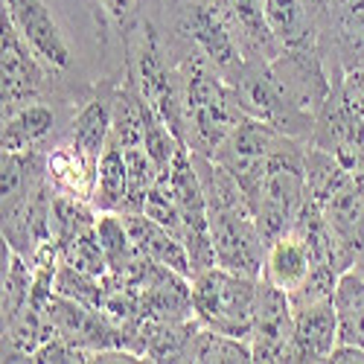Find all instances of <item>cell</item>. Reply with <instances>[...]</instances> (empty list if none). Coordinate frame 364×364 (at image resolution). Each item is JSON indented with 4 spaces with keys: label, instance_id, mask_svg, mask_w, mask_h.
I'll return each instance as SVG.
<instances>
[{
    "label": "cell",
    "instance_id": "obj_1",
    "mask_svg": "<svg viewBox=\"0 0 364 364\" xmlns=\"http://www.w3.org/2000/svg\"><path fill=\"white\" fill-rule=\"evenodd\" d=\"M178 70L184 90V143L196 155L210 158L248 114L236 87L198 58L178 55Z\"/></svg>",
    "mask_w": 364,
    "mask_h": 364
},
{
    "label": "cell",
    "instance_id": "obj_2",
    "mask_svg": "<svg viewBox=\"0 0 364 364\" xmlns=\"http://www.w3.org/2000/svg\"><path fill=\"white\" fill-rule=\"evenodd\" d=\"M172 29L178 55L198 58L230 85L251 62L216 0H172Z\"/></svg>",
    "mask_w": 364,
    "mask_h": 364
},
{
    "label": "cell",
    "instance_id": "obj_3",
    "mask_svg": "<svg viewBox=\"0 0 364 364\" xmlns=\"http://www.w3.org/2000/svg\"><path fill=\"white\" fill-rule=\"evenodd\" d=\"M306 146L309 143L280 134L268 169L251 198L265 242H274L277 236L289 233L306 201Z\"/></svg>",
    "mask_w": 364,
    "mask_h": 364
},
{
    "label": "cell",
    "instance_id": "obj_4",
    "mask_svg": "<svg viewBox=\"0 0 364 364\" xmlns=\"http://www.w3.org/2000/svg\"><path fill=\"white\" fill-rule=\"evenodd\" d=\"M193 312L201 326L228 332L236 338H251L254 306H257V277H245L222 265H210L190 280Z\"/></svg>",
    "mask_w": 364,
    "mask_h": 364
},
{
    "label": "cell",
    "instance_id": "obj_5",
    "mask_svg": "<svg viewBox=\"0 0 364 364\" xmlns=\"http://www.w3.org/2000/svg\"><path fill=\"white\" fill-rule=\"evenodd\" d=\"M129 70L140 87L143 100L155 108V114L172 129V134L184 143V90H181V70L166 58V44L149 21L140 23V41L132 55ZM187 146V143H184Z\"/></svg>",
    "mask_w": 364,
    "mask_h": 364
},
{
    "label": "cell",
    "instance_id": "obj_6",
    "mask_svg": "<svg viewBox=\"0 0 364 364\" xmlns=\"http://www.w3.org/2000/svg\"><path fill=\"white\" fill-rule=\"evenodd\" d=\"M268 76L289 108L318 123L332 90V73L318 47H283L268 62Z\"/></svg>",
    "mask_w": 364,
    "mask_h": 364
},
{
    "label": "cell",
    "instance_id": "obj_7",
    "mask_svg": "<svg viewBox=\"0 0 364 364\" xmlns=\"http://www.w3.org/2000/svg\"><path fill=\"white\" fill-rule=\"evenodd\" d=\"M309 146L336 155L353 175L364 178V111L344 90L341 70H332V90L318 114Z\"/></svg>",
    "mask_w": 364,
    "mask_h": 364
},
{
    "label": "cell",
    "instance_id": "obj_8",
    "mask_svg": "<svg viewBox=\"0 0 364 364\" xmlns=\"http://www.w3.org/2000/svg\"><path fill=\"white\" fill-rule=\"evenodd\" d=\"M280 140V132L271 129L268 123L257 117H245L242 123L219 143V149L213 151V158L236 184L248 193V198H254L259 181L268 169V161L274 155Z\"/></svg>",
    "mask_w": 364,
    "mask_h": 364
},
{
    "label": "cell",
    "instance_id": "obj_9",
    "mask_svg": "<svg viewBox=\"0 0 364 364\" xmlns=\"http://www.w3.org/2000/svg\"><path fill=\"white\" fill-rule=\"evenodd\" d=\"M47 65L33 53L6 12H0V97H4V117L36 102L44 90Z\"/></svg>",
    "mask_w": 364,
    "mask_h": 364
},
{
    "label": "cell",
    "instance_id": "obj_10",
    "mask_svg": "<svg viewBox=\"0 0 364 364\" xmlns=\"http://www.w3.org/2000/svg\"><path fill=\"white\" fill-rule=\"evenodd\" d=\"M291 336H294V306L289 291L259 277L254 323L248 338L254 350V361H289Z\"/></svg>",
    "mask_w": 364,
    "mask_h": 364
},
{
    "label": "cell",
    "instance_id": "obj_11",
    "mask_svg": "<svg viewBox=\"0 0 364 364\" xmlns=\"http://www.w3.org/2000/svg\"><path fill=\"white\" fill-rule=\"evenodd\" d=\"M0 12L9 15L21 38L33 47L47 70H68L73 65V50L44 0H4Z\"/></svg>",
    "mask_w": 364,
    "mask_h": 364
},
{
    "label": "cell",
    "instance_id": "obj_12",
    "mask_svg": "<svg viewBox=\"0 0 364 364\" xmlns=\"http://www.w3.org/2000/svg\"><path fill=\"white\" fill-rule=\"evenodd\" d=\"M338 347V312L332 297L294 306V336L289 361H329Z\"/></svg>",
    "mask_w": 364,
    "mask_h": 364
},
{
    "label": "cell",
    "instance_id": "obj_13",
    "mask_svg": "<svg viewBox=\"0 0 364 364\" xmlns=\"http://www.w3.org/2000/svg\"><path fill=\"white\" fill-rule=\"evenodd\" d=\"M265 18L283 47H318L329 18V0H265Z\"/></svg>",
    "mask_w": 364,
    "mask_h": 364
},
{
    "label": "cell",
    "instance_id": "obj_14",
    "mask_svg": "<svg viewBox=\"0 0 364 364\" xmlns=\"http://www.w3.org/2000/svg\"><path fill=\"white\" fill-rule=\"evenodd\" d=\"M216 4L228 15L233 33L239 36L251 62H271L283 50V44L274 38L268 26L265 0H216Z\"/></svg>",
    "mask_w": 364,
    "mask_h": 364
},
{
    "label": "cell",
    "instance_id": "obj_15",
    "mask_svg": "<svg viewBox=\"0 0 364 364\" xmlns=\"http://www.w3.org/2000/svg\"><path fill=\"white\" fill-rule=\"evenodd\" d=\"M312 274V254L309 245L303 242L294 230L277 236L274 242H268L265 251V265H262V280L271 286H277L283 291H297Z\"/></svg>",
    "mask_w": 364,
    "mask_h": 364
},
{
    "label": "cell",
    "instance_id": "obj_16",
    "mask_svg": "<svg viewBox=\"0 0 364 364\" xmlns=\"http://www.w3.org/2000/svg\"><path fill=\"white\" fill-rule=\"evenodd\" d=\"M111 126H114V97H94L82 105V111L73 119L70 132V146L79 151L85 161L100 166V158L111 140Z\"/></svg>",
    "mask_w": 364,
    "mask_h": 364
},
{
    "label": "cell",
    "instance_id": "obj_17",
    "mask_svg": "<svg viewBox=\"0 0 364 364\" xmlns=\"http://www.w3.org/2000/svg\"><path fill=\"white\" fill-rule=\"evenodd\" d=\"M97 169L90 161H85L73 146H58L47 155V181L55 193H65L82 201L94 204L97 193Z\"/></svg>",
    "mask_w": 364,
    "mask_h": 364
},
{
    "label": "cell",
    "instance_id": "obj_18",
    "mask_svg": "<svg viewBox=\"0 0 364 364\" xmlns=\"http://www.w3.org/2000/svg\"><path fill=\"white\" fill-rule=\"evenodd\" d=\"M55 129V111L41 100L29 102L4 117V151L41 149V143Z\"/></svg>",
    "mask_w": 364,
    "mask_h": 364
},
{
    "label": "cell",
    "instance_id": "obj_19",
    "mask_svg": "<svg viewBox=\"0 0 364 364\" xmlns=\"http://www.w3.org/2000/svg\"><path fill=\"white\" fill-rule=\"evenodd\" d=\"M129 201V166H126V149L119 146L111 134L100 169H97V193H94V207L100 213H126Z\"/></svg>",
    "mask_w": 364,
    "mask_h": 364
},
{
    "label": "cell",
    "instance_id": "obj_20",
    "mask_svg": "<svg viewBox=\"0 0 364 364\" xmlns=\"http://www.w3.org/2000/svg\"><path fill=\"white\" fill-rule=\"evenodd\" d=\"M332 303L338 312V344L364 347V274L355 268L341 274Z\"/></svg>",
    "mask_w": 364,
    "mask_h": 364
},
{
    "label": "cell",
    "instance_id": "obj_21",
    "mask_svg": "<svg viewBox=\"0 0 364 364\" xmlns=\"http://www.w3.org/2000/svg\"><path fill=\"white\" fill-rule=\"evenodd\" d=\"M184 361H230V364H248L254 361V350H251V341L248 338H236V336H228V332H216L210 326H196L193 338L187 344V353H184Z\"/></svg>",
    "mask_w": 364,
    "mask_h": 364
},
{
    "label": "cell",
    "instance_id": "obj_22",
    "mask_svg": "<svg viewBox=\"0 0 364 364\" xmlns=\"http://www.w3.org/2000/svg\"><path fill=\"white\" fill-rule=\"evenodd\" d=\"M97 233H100V245H102L105 259H108V274H123L137 257L126 216L123 213H100L97 216Z\"/></svg>",
    "mask_w": 364,
    "mask_h": 364
},
{
    "label": "cell",
    "instance_id": "obj_23",
    "mask_svg": "<svg viewBox=\"0 0 364 364\" xmlns=\"http://www.w3.org/2000/svg\"><path fill=\"white\" fill-rule=\"evenodd\" d=\"M55 248H58L62 262L85 271V274H94V277H105L108 274V259H105V251L100 245L97 225L79 230L76 236H70L68 242H62V245H55Z\"/></svg>",
    "mask_w": 364,
    "mask_h": 364
},
{
    "label": "cell",
    "instance_id": "obj_24",
    "mask_svg": "<svg viewBox=\"0 0 364 364\" xmlns=\"http://www.w3.org/2000/svg\"><path fill=\"white\" fill-rule=\"evenodd\" d=\"M100 6L126 38L134 33V26H140V0H100Z\"/></svg>",
    "mask_w": 364,
    "mask_h": 364
},
{
    "label": "cell",
    "instance_id": "obj_25",
    "mask_svg": "<svg viewBox=\"0 0 364 364\" xmlns=\"http://www.w3.org/2000/svg\"><path fill=\"white\" fill-rule=\"evenodd\" d=\"M344 90L353 97V102L364 111V70H347L344 73Z\"/></svg>",
    "mask_w": 364,
    "mask_h": 364
},
{
    "label": "cell",
    "instance_id": "obj_26",
    "mask_svg": "<svg viewBox=\"0 0 364 364\" xmlns=\"http://www.w3.org/2000/svg\"><path fill=\"white\" fill-rule=\"evenodd\" d=\"M355 271H358V274H364V248H361V254L355 259Z\"/></svg>",
    "mask_w": 364,
    "mask_h": 364
}]
</instances>
